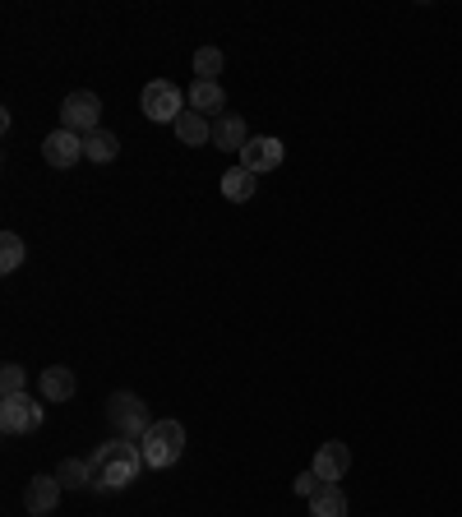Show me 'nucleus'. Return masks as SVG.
Returning a JSON list of instances; mask_svg holds the SVG:
<instances>
[{
	"label": "nucleus",
	"instance_id": "3",
	"mask_svg": "<svg viewBox=\"0 0 462 517\" xmlns=\"http://www.w3.org/2000/svg\"><path fill=\"white\" fill-rule=\"evenodd\" d=\"M139 448H144V462L153 471L171 467V462H181V453H185V425L181 421H153V430L139 439Z\"/></svg>",
	"mask_w": 462,
	"mask_h": 517
},
{
	"label": "nucleus",
	"instance_id": "14",
	"mask_svg": "<svg viewBox=\"0 0 462 517\" xmlns=\"http://www.w3.org/2000/svg\"><path fill=\"white\" fill-rule=\"evenodd\" d=\"M171 130H176V139H181L185 148H204V144H213V121H208V116H199V111H181Z\"/></svg>",
	"mask_w": 462,
	"mask_h": 517
},
{
	"label": "nucleus",
	"instance_id": "5",
	"mask_svg": "<svg viewBox=\"0 0 462 517\" xmlns=\"http://www.w3.org/2000/svg\"><path fill=\"white\" fill-rule=\"evenodd\" d=\"M61 130L79 134V139L102 130V97L88 93V88H74V93L61 102Z\"/></svg>",
	"mask_w": 462,
	"mask_h": 517
},
{
	"label": "nucleus",
	"instance_id": "1",
	"mask_svg": "<svg viewBox=\"0 0 462 517\" xmlns=\"http://www.w3.org/2000/svg\"><path fill=\"white\" fill-rule=\"evenodd\" d=\"M88 467H93V490L98 494H121L139 481V471L148 467L144 448L130 444V439H111L88 453Z\"/></svg>",
	"mask_w": 462,
	"mask_h": 517
},
{
	"label": "nucleus",
	"instance_id": "7",
	"mask_svg": "<svg viewBox=\"0 0 462 517\" xmlns=\"http://www.w3.org/2000/svg\"><path fill=\"white\" fill-rule=\"evenodd\" d=\"M282 162H287V148H282V139H273V134H255V139L241 148V167L255 171V176L278 171Z\"/></svg>",
	"mask_w": 462,
	"mask_h": 517
},
{
	"label": "nucleus",
	"instance_id": "9",
	"mask_svg": "<svg viewBox=\"0 0 462 517\" xmlns=\"http://www.w3.org/2000/svg\"><path fill=\"white\" fill-rule=\"evenodd\" d=\"M42 157H47V167L56 171H70L79 157H84V139L70 130H51L47 139H42Z\"/></svg>",
	"mask_w": 462,
	"mask_h": 517
},
{
	"label": "nucleus",
	"instance_id": "11",
	"mask_svg": "<svg viewBox=\"0 0 462 517\" xmlns=\"http://www.w3.org/2000/svg\"><path fill=\"white\" fill-rule=\"evenodd\" d=\"M245 144H250L245 121L241 116H231V111H222L218 121H213V148H218V153H241Z\"/></svg>",
	"mask_w": 462,
	"mask_h": 517
},
{
	"label": "nucleus",
	"instance_id": "21",
	"mask_svg": "<svg viewBox=\"0 0 462 517\" xmlns=\"http://www.w3.org/2000/svg\"><path fill=\"white\" fill-rule=\"evenodd\" d=\"M222 70V51L218 47H199L195 51V79H218Z\"/></svg>",
	"mask_w": 462,
	"mask_h": 517
},
{
	"label": "nucleus",
	"instance_id": "20",
	"mask_svg": "<svg viewBox=\"0 0 462 517\" xmlns=\"http://www.w3.org/2000/svg\"><path fill=\"white\" fill-rule=\"evenodd\" d=\"M14 393H28V370L24 365L5 361L0 365V397H14Z\"/></svg>",
	"mask_w": 462,
	"mask_h": 517
},
{
	"label": "nucleus",
	"instance_id": "15",
	"mask_svg": "<svg viewBox=\"0 0 462 517\" xmlns=\"http://www.w3.org/2000/svg\"><path fill=\"white\" fill-rule=\"evenodd\" d=\"M65 490H93V467H88V457H61V467L51 471Z\"/></svg>",
	"mask_w": 462,
	"mask_h": 517
},
{
	"label": "nucleus",
	"instance_id": "16",
	"mask_svg": "<svg viewBox=\"0 0 462 517\" xmlns=\"http://www.w3.org/2000/svg\"><path fill=\"white\" fill-rule=\"evenodd\" d=\"M255 171H245L241 162H236V167L227 171V176H222V194H227L231 204H250V199H255Z\"/></svg>",
	"mask_w": 462,
	"mask_h": 517
},
{
	"label": "nucleus",
	"instance_id": "6",
	"mask_svg": "<svg viewBox=\"0 0 462 517\" xmlns=\"http://www.w3.org/2000/svg\"><path fill=\"white\" fill-rule=\"evenodd\" d=\"M0 430L5 434H37L42 430V402L28 393L0 397Z\"/></svg>",
	"mask_w": 462,
	"mask_h": 517
},
{
	"label": "nucleus",
	"instance_id": "22",
	"mask_svg": "<svg viewBox=\"0 0 462 517\" xmlns=\"http://www.w3.org/2000/svg\"><path fill=\"white\" fill-rule=\"evenodd\" d=\"M292 490L301 494V499H315V494L324 490V481H319L315 471H301V476H296V481H292Z\"/></svg>",
	"mask_w": 462,
	"mask_h": 517
},
{
	"label": "nucleus",
	"instance_id": "18",
	"mask_svg": "<svg viewBox=\"0 0 462 517\" xmlns=\"http://www.w3.org/2000/svg\"><path fill=\"white\" fill-rule=\"evenodd\" d=\"M310 517H347V494L338 485H324V490L310 499Z\"/></svg>",
	"mask_w": 462,
	"mask_h": 517
},
{
	"label": "nucleus",
	"instance_id": "10",
	"mask_svg": "<svg viewBox=\"0 0 462 517\" xmlns=\"http://www.w3.org/2000/svg\"><path fill=\"white\" fill-rule=\"evenodd\" d=\"M61 490H65V485L56 481V476H33V481L24 485L28 517H51V513H56V504H61Z\"/></svg>",
	"mask_w": 462,
	"mask_h": 517
},
{
	"label": "nucleus",
	"instance_id": "4",
	"mask_svg": "<svg viewBox=\"0 0 462 517\" xmlns=\"http://www.w3.org/2000/svg\"><path fill=\"white\" fill-rule=\"evenodd\" d=\"M185 102H190V93H181L171 79H148L144 97H139L144 116L148 121H158V125H176V116L185 111Z\"/></svg>",
	"mask_w": 462,
	"mask_h": 517
},
{
	"label": "nucleus",
	"instance_id": "19",
	"mask_svg": "<svg viewBox=\"0 0 462 517\" xmlns=\"http://www.w3.org/2000/svg\"><path fill=\"white\" fill-rule=\"evenodd\" d=\"M24 259H28L24 241H19L14 231H5V236H0V273H14V268L24 264Z\"/></svg>",
	"mask_w": 462,
	"mask_h": 517
},
{
	"label": "nucleus",
	"instance_id": "17",
	"mask_svg": "<svg viewBox=\"0 0 462 517\" xmlns=\"http://www.w3.org/2000/svg\"><path fill=\"white\" fill-rule=\"evenodd\" d=\"M116 153H121V139L111 130H93V134H84V157L88 162H116Z\"/></svg>",
	"mask_w": 462,
	"mask_h": 517
},
{
	"label": "nucleus",
	"instance_id": "8",
	"mask_svg": "<svg viewBox=\"0 0 462 517\" xmlns=\"http://www.w3.org/2000/svg\"><path fill=\"white\" fill-rule=\"evenodd\" d=\"M310 471H315L324 485H338L347 471H352V448L342 444V439H329V444H319L315 462H310Z\"/></svg>",
	"mask_w": 462,
	"mask_h": 517
},
{
	"label": "nucleus",
	"instance_id": "12",
	"mask_svg": "<svg viewBox=\"0 0 462 517\" xmlns=\"http://www.w3.org/2000/svg\"><path fill=\"white\" fill-rule=\"evenodd\" d=\"M222 107H227V93H222L218 79H195V84H190V111H199V116H213V121H218Z\"/></svg>",
	"mask_w": 462,
	"mask_h": 517
},
{
	"label": "nucleus",
	"instance_id": "2",
	"mask_svg": "<svg viewBox=\"0 0 462 517\" xmlns=\"http://www.w3.org/2000/svg\"><path fill=\"white\" fill-rule=\"evenodd\" d=\"M107 425H111V434L116 439H144L148 430H153V416H148V407H144V397L139 393H111L107 397Z\"/></svg>",
	"mask_w": 462,
	"mask_h": 517
},
{
	"label": "nucleus",
	"instance_id": "13",
	"mask_svg": "<svg viewBox=\"0 0 462 517\" xmlns=\"http://www.w3.org/2000/svg\"><path fill=\"white\" fill-rule=\"evenodd\" d=\"M37 388H42V402H70V397L79 393V379H74V370H65V365H47Z\"/></svg>",
	"mask_w": 462,
	"mask_h": 517
}]
</instances>
